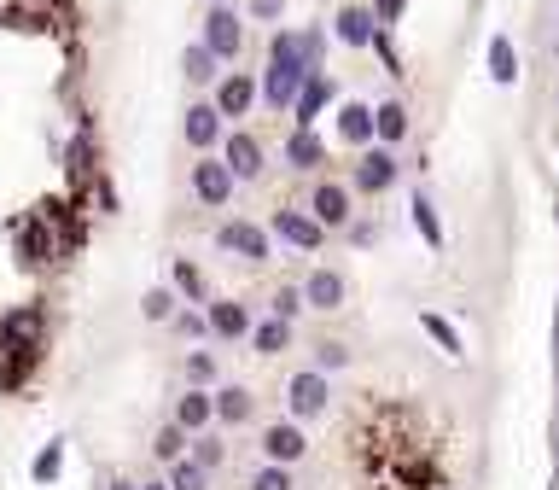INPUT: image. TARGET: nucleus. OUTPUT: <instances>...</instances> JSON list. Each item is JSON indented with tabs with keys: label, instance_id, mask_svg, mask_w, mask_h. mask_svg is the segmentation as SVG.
<instances>
[{
	"label": "nucleus",
	"instance_id": "b1692460",
	"mask_svg": "<svg viewBox=\"0 0 559 490\" xmlns=\"http://www.w3.org/2000/svg\"><path fill=\"white\" fill-rule=\"evenodd\" d=\"M251 409H257V403H251V391H245V385H222V391H216V420L245 426V420H251Z\"/></svg>",
	"mask_w": 559,
	"mask_h": 490
},
{
	"label": "nucleus",
	"instance_id": "72a5a7b5",
	"mask_svg": "<svg viewBox=\"0 0 559 490\" xmlns=\"http://www.w3.org/2000/svg\"><path fill=\"white\" fill-rule=\"evenodd\" d=\"M140 310H146V321H169V315H175V292H169V286H152Z\"/></svg>",
	"mask_w": 559,
	"mask_h": 490
},
{
	"label": "nucleus",
	"instance_id": "7ed1b4c3",
	"mask_svg": "<svg viewBox=\"0 0 559 490\" xmlns=\"http://www.w3.org/2000/svg\"><path fill=\"white\" fill-rule=\"evenodd\" d=\"M396 175H402V164H396V146H362V158H356V170H350V187L356 193H367V199H379V193H391Z\"/></svg>",
	"mask_w": 559,
	"mask_h": 490
},
{
	"label": "nucleus",
	"instance_id": "c85d7f7f",
	"mask_svg": "<svg viewBox=\"0 0 559 490\" xmlns=\"http://www.w3.org/2000/svg\"><path fill=\"white\" fill-rule=\"evenodd\" d=\"M169 275H175V292H187L193 304H210V292H204V275H198L187 257H175V269H169Z\"/></svg>",
	"mask_w": 559,
	"mask_h": 490
},
{
	"label": "nucleus",
	"instance_id": "6e6552de",
	"mask_svg": "<svg viewBox=\"0 0 559 490\" xmlns=\"http://www.w3.org/2000/svg\"><path fill=\"white\" fill-rule=\"evenodd\" d=\"M204 47H210L216 59H239V47H245V24H239L233 6H216V12L204 18Z\"/></svg>",
	"mask_w": 559,
	"mask_h": 490
},
{
	"label": "nucleus",
	"instance_id": "412c9836",
	"mask_svg": "<svg viewBox=\"0 0 559 490\" xmlns=\"http://www.w3.org/2000/svg\"><path fill=\"white\" fill-rule=\"evenodd\" d=\"M216 420V397L210 391H187L181 403H175V426H187V432H204Z\"/></svg>",
	"mask_w": 559,
	"mask_h": 490
},
{
	"label": "nucleus",
	"instance_id": "79ce46f5",
	"mask_svg": "<svg viewBox=\"0 0 559 490\" xmlns=\"http://www.w3.org/2000/svg\"><path fill=\"white\" fill-rule=\"evenodd\" d=\"M554 350H559V321H554Z\"/></svg>",
	"mask_w": 559,
	"mask_h": 490
},
{
	"label": "nucleus",
	"instance_id": "f257e3e1",
	"mask_svg": "<svg viewBox=\"0 0 559 490\" xmlns=\"http://www.w3.org/2000/svg\"><path fill=\"white\" fill-rule=\"evenodd\" d=\"M309 70L315 65H309V53H303V35L274 30V41H268V65H263V76H257L268 111H292L297 94H303V82H309Z\"/></svg>",
	"mask_w": 559,
	"mask_h": 490
},
{
	"label": "nucleus",
	"instance_id": "393cba45",
	"mask_svg": "<svg viewBox=\"0 0 559 490\" xmlns=\"http://www.w3.org/2000/svg\"><path fill=\"white\" fill-rule=\"evenodd\" d=\"M408 216H414V228H420V240H426L431 251H443V222H437V205H431L426 193H414V205H408Z\"/></svg>",
	"mask_w": 559,
	"mask_h": 490
},
{
	"label": "nucleus",
	"instance_id": "a211bd4d",
	"mask_svg": "<svg viewBox=\"0 0 559 490\" xmlns=\"http://www.w3.org/2000/svg\"><path fill=\"white\" fill-rule=\"evenodd\" d=\"M338 140L344 146H373V105H362V100L338 105Z\"/></svg>",
	"mask_w": 559,
	"mask_h": 490
},
{
	"label": "nucleus",
	"instance_id": "f8f14e48",
	"mask_svg": "<svg viewBox=\"0 0 559 490\" xmlns=\"http://www.w3.org/2000/svg\"><path fill=\"white\" fill-rule=\"evenodd\" d=\"M332 94H338V88H332L327 70H309V82H303V94H297V105H292L297 129H315V123H321V111L332 105Z\"/></svg>",
	"mask_w": 559,
	"mask_h": 490
},
{
	"label": "nucleus",
	"instance_id": "2eb2a0df",
	"mask_svg": "<svg viewBox=\"0 0 559 490\" xmlns=\"http://www.w3.org/2000/svg\"><path fill=\"white\" fill-rule=\"evenodd\" d=\"M344 298H350V286H344L338 269H309V280H303V304L309 310H344Z\"/></svg>",
	"mask_w": 559,
	"mask_h": 490
},
{
	"label": "nucleus",
	"instance_id": "e433bc0d",
	"mask_svg": "<svg viewBox=\"0 0 559 490\" xmlns=\"http://www.w3.org/2000/svg\"><path fill=\"white\" fill-rule=\"evenodd\" d=\"M187 380L193 385L216 380V356H210V350H193V356H187Z\"/></svg>",
	"mask_w": 559,
	"mask_h": 490
},
{
	"label": "nucleus",
	"instance_id": "4468645a",
	"mask_svg": "<svg viewBox=\"0 0 559 490\" xmlns=\"http://www.w3.org/2000/svg\"><path fill=\"white\" fill-rule=\"evenodd\" d=\"M263 455L268 461H303L309 455V438H303V426L297 420H274V426H263Z\"/></svg>",
	"mask_w": 559,
	"mask_h": 490
},
{
	"label": "nucleus",
	"instance_id": "aec40b11",
	"mask_svg": "<svg viewBox=\"0 0 559 490\" xmlns=\"http://www.w3.org/2000/svg\"><path fill=\"white\" fill-rule=\"evenodd\" d=\"M373 140H379V146H402V140H408V105L402 100L373 105Z\"/></svg>",
	"mask_w": 559,
	"mask_h": 490
},
{
	"label": "nucleus",
	"instance_id": "5701e85b",
	"mask_svg": "<svg viewBox=\"0 0 559 490\" xmlns=\"http://www.w3.org/2000/svg\"><path fill=\"white\" fill-rule=\"evenodd\" d=\"M286 345H292V321L286 315H268L263 327H251V350L257 356H280Z\"/></svg>",
	"mask_w": 559,
	"mask_h": 490
},
{
	"label": "nucleus",
	"instance_id": "9b49d317",
	"mask_svg": "<svg viewBox=\"0 0 559 490\" xmlns=\"http://www.w3.org/2000/svg\"><path fill=\"white\" fill-rule=\"evenodd\" d=\"M280 164L297 175H315L321 164H327V140L315 135V129H292L286 135V146H280Z\"/></svg>",
	"mask_w": 559,
	"mask_h": 490
},
{
	"label": "nucleus",
	"instance_id": "a19ab883",
	"mask_svg": "<svg viewBox=\"0 0 559 490\" xmlns=\"http://www.w3.org/2000/svg\"><path fill=\"white\" fill-rule=\"evenodd\" d=\"M111 490H140V485H129V479H117V485H111Z\"/></svg>",
	"mask_w": 559,
	"mask_h": 490
},
{
	"label": "nucleus",
	"instance_id": "c756f323",
	"mask_svg": "<svg viewBox=\"0 0 559 490\" xmlns=\"http://www.w3.org/2000/svg\"><path fill=\"white\" fill-rule=\"evenodd\" d=\"M152 450H158V461H181V450H187V426H164V432L152 438Z\"/></svg>",
	"mask_w": 559,
	"mask_h": 490
},
{
	"label": "nucleus",
	"instance_id": "c03bdc74",
	"mask_svg": "<svg viewBox=\"0 0 559 490\" xmlns=\"http://www.w3.org/2000/svg\"><path fill=\"white\" fill-rule=\"evenodd\" d=\"M210 6H228V0H210Z\"/></svg>",
	"mask_w": 559,
	"mask_h": 490
},
{
	"label": "nucleus",
	"instance_id": "dca6fc26",
	"mask_svg": "<svg viewBox=\"0 0 559 490\" xmlns=\"http://www.w3.org/2000/svg\"><path fill=\"white\" fill-rule=\"evenodd\" d=\"M222 135H228V117L216 111V100H210V105H187V146L210 152Z\"/></svg>",
	"mask_w": 559,
	"mask_h": 490
},
{
	"label": "nucleus",
	"instance_id": "4c0bfd02",
	"mask_svg": "<svg viewBox=\"0 0 559 490\" xmlns=\"http://www.w3.org/2000/svg\"><path fill=\"white\" fill-rule=\"evenodd\" d=\"M344 362H350V350H344V345H321V350H315V368H321V374L344 368Z\"/></svg>",
	"mask_w": 559,
	"mask_h": 490
},
{
	"label": "nucleus",
	"instance_id": "39448f33",
	"mask_svg": "<svg viewBox=\"0 0 559 490\" xmlns=\"http://www.w3.org/2000/svg\"><path fill=\"white\" fill-rule=\"evenodd\" d=\"M332 403V385L321 368H303V374H292V385H286V409H292V420H321Z\"/></svg>",
	"mask_w": 559,
	"mask_h": 490
},
{
	"label": "nucleus",
	"instance_id": "a878e982",
	"mask_svg": "<svg viewBox=\"0 0 559 490\" xmlns=\"http://www.w3.org/2000/svg\"><path fill=\"white\" fill-rule=\"evenodd\" d=\"M420 333H431V339H437V350H443V356H455V362H461L466 356V339L461 333H455V327H449V321H443V315H420Z\"/></svg>",
	"mask_w": 559,
	"mask_h": 490
},
{
	"label": "nucleus",
	"instance_id": "f03ea898",
	"mask_svg": "<svg viewBox=\"0 0 559 490\" xmlns=\"http://www.w3.org/2000/svg\"><path fill=\"white\" fill-rule=\"evenodd\" d=\"M41 327H47L41 304H24V310H12L0 321V391H18L24 374L35 368V356H41Z\"/></svg>",
	"mask_w": 559,
	"mask_h": 490
},
{
	"label": "nucleus",
	"instance_id": "f704fd0d",
	"mask_svg": "<svg viewBox=\"0 0 559 490\" xmlns=\"http://www.w3.org/2000/svg\"><path fill=\"white\" fill-rule=\"evenodd\" d=\"M297 310H309V304H303V286H280V292H274V315L297 321Z\"/></svg>",
	"mask_w": 559,
	"mask_h": 490
},
{
	"label": "nucleus",
	"instance_id": "ddd939ff",
	"mask_svg": "<svg viewBox=\"0 0 559 490\" xmlns=\"http://www.w3.org/2000/svg\"><path fill=\"white\" fill-rule=\"evenodd\" d=\"M222 158H228V170L239 175V181H257V175H263V140L257 135H245V129H233L228 140H222Z\"/></svg>",
	"mask_w": 559,
	"mask_h": 490
},
{
	"label": "nucleus",
	"instance_id": "1a4fd4ad",
	"mask_svg": "<svg viewBox=\"0 0 559 490\" xmlns=\"http://www.w3.org/2000/svg\"><path fill=\"white\" fill-rule=\"evenodd\" d=\"M216 245L233 251L239 263H268V234L257 222H222V228H216Z\"/></svg>",
	"mask_w": 559,
	"mask_h": 490
},
{
	"label": "nucleus",
	"instance_id": "f3484780",
	"mask_svg": "<svg viewBox=\"0 0 559 490\" xmlns=\"http://www.w3.org/2000/svg\"><path fill=\"white\" fill-rule=\"evenodd\" d=\"M332 35H338L344 47H373V35H379V18H373V6H344V12L332 18Z\"/></svg>",
	"mask_w": 559,
	"mask_h": 490
},
{
	"label": "nucleus",
	"instance_id": "473e14b6",
	"mask_svg": "<svg viewBox=\"0 0 559 490\" xmlns=\"http://www.w3.org/2000/svg\"><path fill=\"white\" fill-rule=\"evenodd\" d=\"M251 490H297L292 485V467H286V461H268L263 473L251 479Z\"/></svg>",
	"mask_w": 559,
	"mask_h": 490
},
{
	"label": "nucleus",
	"instance_id": "20e7f679",
	"mask_svg": "<svg viewBox=\"0 0 559 490\" xmlns=\"http://www.w3.org/2000/svg\"><path fill=\"white\" fill-rule=\"evenodd\" d=\"M350 205H356V187H350V181H332V175H321V181L309 187V216H315L327 234L350 228Z\"/></svg>",
	"mask_w": 559,
	"mask_h": 490
},
{
	"label": "nucleus",
	"instance_id": "4be33fe9",
	"mask_svg": "<svg viewBox=\"0 0 559 490\" xmlns=\"http://www.w3.org/2000/svg\"><path fill=\"white\" fill-rule=\"evenodd\" d=\"M490 82H501V88L519 82V47H513V35H495L490 41Z\"/></svg>",
	"mask_w": 559,
	"mask_h": 490
},
{
	"label": "nucleus",
	"instance_id": "ea45409f",
	"mask_svg": "<svg viewBox=\"0 0 559 490\" xmlns=\"http://www.w3.org/2000/svg\"><path fill=\"white\" fill-rule=\"evenodd\" d=\"M280 12H286V0H251V18H257V24H274Z\"/></svg>",
	"mask_w": 559,
	"mask_h": 490
},
{
	"label": "nucleus",
	"instance_id": "0eeeda50",
	"mask_svg": "<svg viewBox=\"0 0 559 490\" xmlns=\"http://www.w3.org/2000/svg\"><path fill=\"white\" fill-rule=\"evenodd\" d=\"M268 228H274L286 245H297V251H321V245H327V228L309 216V205H303V210H297V205H280Z\"/></svg>",
	"mask_w": 559,
	"mask_h": 490
},
{
	"label": "nucleus",
	"instance_id": "37998d69",
	"mask_svg": "<svg viewBox=\"0 0 559 490\" xmlns=\"http://www.w3.org/2000/svg\"><path fill=\"white\" fill-rule=\"evenodd\" d=\"M140 490H169V485H140Z\"/></svg>",
	"mask_w": 559,
	"mask_h": 490
},
{
	"label": "nucleus",
	"instance_id": "423d86ee",
	"mask_svg": "<svg viewBox=\"0 0 559 490\" xmlns=\"http://www.w3.org/2000/svg\"><path fill=\"white\" fill-rule=\"evenodd\" d=\"M233 187H239V175L228 170V158H198L193 164V193H198V205H210V210H222L233 199Z\"/></svg>",
	"mask_w": 559,
	"mask_h": 490
},
{
	"label": "nucleus",
	"instance_id": "bb28decb",
	"mask_svg": "<svg viewBox=\"0 0 559 490\" xmlns=\"http://www.w3.org/2000/svg\"><path fill=\"white\" fill-rule=\"evenodd\" d=\"M169 490H210V467H198V461H169Z\"/></svg>",
	"mask_w": 559,
	"mask_h": 490
},
{
	"label": "nucleus",
	"instance_id": "cd10ccee",
	"mask_svg": "<svg viewBox=\"0 0 559 490\" xmlns=\"http://www.w3.org/2000/svg\"><path fill=\"white\" fill-rule=\"evenodd\" d=\"M216 65H222V59H216L204 41H198V47H187V82H216V76H222Z\"/></svg>",
	"mask_w": 559,
	"mask_h": 490
},
{
	"label": "nucleus",
	"instance_id": "9d476101",
	"mask_svg": "<svg viewBox=\"0 0 559 490\" xmlns=\"http://www.w3.org/2000/svg\"><path fill=\"white\" fill-rule=\"evenodd\" d=\"M257 100H263V88H257V76H251V70L216 76V111H222V117H245Z\"/></svg>",
	"mask_w": 559,
	"mask_h": 490
},
{
	"label": "nucleus",
	"instance_id": "58836bf2",
	"mask_svg": "<svg viewBox=\"0 0 559 490\" xmlns=\"http://www.w3.org/2000/svg\"><path fill=\"white\" fill-rule=\"evenodd\" d=\"M402 12H408V0H373V18H379V30H391Z\"/></svg>",
	"mask_w": 559,
	"mask_h": 490
},
{
	"label": "nucleus",
	"instance_id": "c9c22d12",
	"mask_svg": "<svg viewBox=\"0 0 559 490\" xmlns=\"http://www.w3.org/2000/svg\"><path fill=\"white\" fill-rule=\"evenodd\" d=\"M169 321H175V333H181V339H204V333H210V315H193V310L169 315Z\"/></svg>",
	"mask_w": 559,
	"mask_h": 490
},
{
	"label": "nucleus",
	"instance_id": "6ab92c4d",
	"mask_svg": "<svg viewBox=\"0 0 559 490\" xmlns=\"http://www.w3.org/2000/svg\"><path fill=\"white\" fill-rule=\"evenodd\" d=\"M204 315H210V333H222V339H251V310H245V304L216 298Z\"/></svg>",
	"mask_w": 559,
	"mask_h": 490
},
{
	"label": "nucleus",
	"instance_id": "7c9ffc66",
	"mask_svg": "<svg viewBox=\"0 0 559 490\" xmlns=\"http://www.w3.org/2000/svg\"><path fill=\"white\" fill-rule=\"evenodd\" d=\"M59 467H65V444H47V450L35 455V485H53Z\"/></svg>",
	"mask_w": 559,
	"mask_h": 490
},
{
	"label": "nucleus",
	"instance_id": "2f4dec72",
	"mask_svg": "<svg viewBox=\"0 0 559 490\" xmlns=\"http://www.w3.org/2000/svg\"><path fill=\"white\" fill-rule=\"evenodd\" d=\"M222 455H228V444H222V438L193 432V461H198V467H222Z\"/></svg>",
	"mask_w": 559,
	"mask_h": 490
}]
</instances>
